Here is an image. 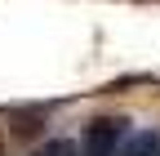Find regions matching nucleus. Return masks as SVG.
I'll return each mask as SVG.
<instances>
[{"label":"nucleus","instance_id":"obj_1","mask_svg":"<svg viewBox=\"0 0 160 156\" xmlns=\"http://www.w3.org/2000/svg\"><path fill=\"white\" fill-rule=\"evenodd\" d=\"M120 143H125V121L98 116V121H89L85 134H80V156H116Z\"/></svg>","mask_w":160,"mask_h":156},{"label":"nucleus","instance_id":"obj_3","mask_svg":"<svg viewBox=\"0 0 160 156\" xmlns=\"http://www.w3.org/2000/svg\"><path fill=\"white\" fill-rule=\"evenodd\" d=\"M40 156H80V152H76V143H67V138H58V143H49L45 152H40Z\"/></svg>","mask_w":160,"mask_h":156},{"label":"nucleus","instance_id":"obj_2","mask_svg":"<svg viewBox=\"0 0 160 156\" xmlns=\"http://www.w3.org/2000/svg\"><path fill=\"white\" fill-rule=\"evenodd\" d=\"M116 156H160V134L156 129H138V134H129L120 143Z\"/></svg>","mask_w":160,"mask_h":156}]
</instances>
